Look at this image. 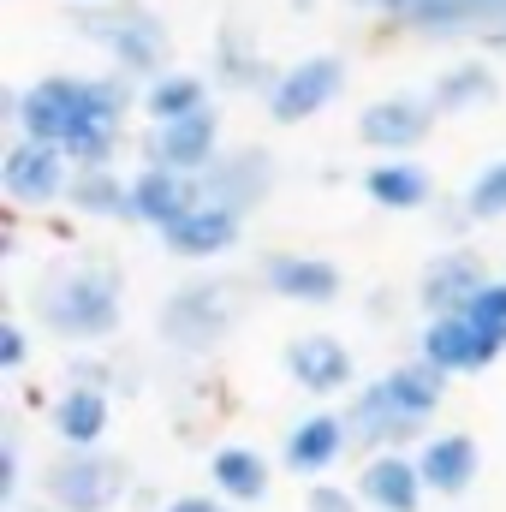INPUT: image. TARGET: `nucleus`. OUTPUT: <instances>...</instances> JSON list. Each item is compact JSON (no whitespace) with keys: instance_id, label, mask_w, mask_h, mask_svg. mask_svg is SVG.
I'll use <instances>...</instances> for the list:
<instances>
[{"instance_id":"4be33fe9","label":"nucleus","mask_w":506,"mask_h":512,"mask_svg":"<svg viewBox=\"0 0 506 512\" xmlns=\"http://www.w3.org/2000/svg\"><path fill=\"white\" fill-rule=\"evenodd\" d=\"M501 96V78L489 60H459V66H441L435 84H429V102L435 114H471V108H489Z\"/></svg>"},{"instance_id":"f3484780","label":"nucleus","mask_w":506,"mask_h":512,"mask_svg":"<svg viewBox=\"0 0 506 512\" xmlns=\"http://www.w3.org/2000/svg\"><path fill=\"white\" fill-rule=\"evenodd\" d=\"M346 447H352L346 411H310V417H298V423L286 429L280 459H286V471H298V477H322V471H334V459H340Z\"/></svg>"},{"instance_id":"dca6fc26","label":"nucleus","mask_w":506,"mask_h":512,"mask_svg":"<svg viewBox=\"0 0 506 512\" xmlns=\"http://www.w3.org/2000/svg\"><path fill=\"white\" fill-rule=\"evenodd\" d=\"M197 203H203L197 179L167 173V167H137V173H131V209H126V221L167 233V227H173L179 215H191Z\"/></svg>"},{"instance_id":"393cba45","label":"nucleus","mask_w":506,"mask_h":512,"mask_svg":"<svg viewBox=\"0 0 506 512\" xmlns=\"http://www.w3.org/2000/svg\"><path fill=\"white\" fill-rule=\"evenodd\" d=\"M381 393L411 417V423H423L429 429V417L441 411V399H447V376L441 370H429L423 358H411V364H399V370H387V376H376Z\"/></svg>"},{"instance_id":"4468645a","label":"nucleus","mask_w":506,"mask_h":512,"mask_svg":"<svg viewBox=\"0 0 506 512\" xmlns=\"http://www.w3.org/2000/svg\"><path fill=\"white\" fill-rule=\"evenodd\" d=\"M286 376L304 387V393H316V399H328V393H346L352 376H358V364H352V346L346 340H334V334H298L292 346H286Z\"/></svg>"},{"instance_id":"f03ea898","label":"nucleus","mask_w":506,"mask_h":512,"mask_svg":"<svg viewBox=\"0 0 506 512\" xmlns=\"http://www.w3.org/2000/svg\"><path fill=\"white\" fill-rule=\"evenodd\" d=\"M72 30L84 36V42H96L108 60H114V72H126V78H143V84H155V78H167L173 66V36H167V24L143 6V0H102V6H84V12H72Z\"/></svg>"},{"instance_id":"5701e85b","label":"nucleus","mask_w":506,"mask_h":512,"mask_svg":"<svg viewBox=\"0 0 506 512\" xmlns=\"http://www.w3.org/2000/svg\"><path fill=\"white\" fill-rule=\"evenodd\" d=\"M203 108H215V102H209V78L191 72V66H173L167 78L143 84V114H149V126H173V120H191V114H203Z\"/></svg>"},{"instance_id":"9d476101","label":"nucleus","mask_w":506,"mask_h":512,"mask_svg":"<svg viewBox=\"0 0 506 512\" xmlns=\"http://www.w3.org/2000/svg\"><path fill=\"white\" fill-rule=\"evenodd\" d=\"M483 286H489V268H483V256H477V251H465V245L435 251L429 262H423V274H417L423 322H435V316H459Z\"/></svg>"},{"instance_id":"1a4fd4ad","label":"nucleus","mask_w":506,"mask_h":512,"mask_svg":"<svg viewBox=\"0 0 506 512\" xmlns=\"http://www.w3.org/2000/svg\"><path fill=\"white\" fill-rule=\"evenodd\" d=\"M340 90H346V60H340V54H310V60H298V66H286V72L274 78L268 114H274L280 126H304V120L322 114Z\"/></svg>"},{"instance_id":"c9c22d12","label":"nucleus","mask_w":506,"mask_h":512,"mask_svg":"<svg viewBox=\"0 0 506 512\" xmlns=\"http://www.w3.org/2000/svg\"><path fill=\"white\" fill-rule=\"evenodd\" d=\"M495 42H506V24H495Z\"/></svg>"},{"instance_id":"e433bc0d","label":"nucleus","mask_w":506,"mask_h":512,"mask_svg":"<svg viewBox=\"0 0 506 512\" xmlns=\"http://www.w3.org/2000/svg\"><path fill=\"white\" fill-rule=\"evenodd\" d=\"M84 6H102V0H84Z\"/></svg>"},{"instance_id":"2f4dec72","label":"nucleus","mask_w":506,"mask_h":512,"mask_svg":"<svg viewBox=\"0 0 506 512\" xmlns=\"http://www.w3.org/2000/svg\"><path fill=\"white\" fill-rule=\"evenodd\" d=\"M18 471H24V447H18V435H6V447H0V501L6 507L18 501Z\"/></svg>"},{"instance_id":"b1692460","label":"nucleus","mask_w":506,"mask_h":512,"mask_svg":"<svg viewBox=\"0 0 506 512\" xmlns=\"http://www.w3.org/2000/svg\"><path fill=\"white\" fill-rule=\"evenodd\" d=\"M364 197L387 209V215H405V209H423L429 197H435V179H429V167H417V161H376L370 173H364Z\"/></svg>"},{"instance_id":"a878e982","label":"nucleus","mask_w":506,"mask_h":512,"mask_svg":"<svg viewBox=\"0 0 506 512\" xmlns=\"http://www.w3.org/2000/svg\"><path fill=\"white\" fill-rule=\"evenodd\" d=\"M209 477H215V489L227 495V501H239V507H251V501H268V483H274V471H268V459L256 453V447H215V459H209Z\"/></svg>"},{"instance_id":"7ed1b4c3","label":"nucleus","mask_w":506,"mask_h":512,"mask_svg":"<svg viewBox=\"0 0 506 512\" xmlns=\"http://www.w3.org/2000/svg\"><path fill=\"white\" fill-rule=\"evenodd\" d=\"M90 114H96V84H90V78H72V72L30 78L24 90L6 96V120L18 126L24 143H54V149H66Z\"/></svg>"},{"instance_id":"c85d7f7f","label":"nucleus","mask_w":506,"mask_h":512,"mask_svg":"<svg viewBox=\"0 0 506 512\" xmlns=\"http://www.w3.org/2000/svg\"><path fill=\"white\" fill-rule=\"evenodd\" d=\"M465 221H501L506 215V155L501 161H489L471 185H465Z\"/></svg>"},{"instance_id":"423d86ee","label":"nucleus","mask_w":506,"mask_h":512,"mask_svg":"<svg viewBox=\"0 0 506 512\" xmlns=\"http://www.w3.org/2000/svg\"><path fill=\"white\" fill-rule=\"evenodd\" d=\"M274 179H280L274 155H268L262 143H239V149H221V155L197 173V191H203V203H215V209L251 215L256 203L274 191Z\"/></svg>"},{"instance_id":"72a5a7b5","label":"nucleus","mask_w":506,"mask_h":512,"mask_svg":"<svg viewBox=\"0 0 506 512\" xmlns=\"http://www.w3.org/2000/svg\"><path fill=\"white\" fill-rule=\"evenodd\" d=\"M161 512H227V501H215V495H179V501H167Z\"/></svg>"},{"instance_id":"ddd939ff","label":"nucleus","mask_w":506,"mask_h":512,"mask_svg":"<svg viewBox=\"0 0 506 512\" xmlns=\"http://www.w3.org/2000/svg\"><path fill=\"white\" fill-rule=\"evenodd\" d=\"M435 102L429 96H381L370 102L364 114H358V137L381 149V155H405V149H417L429 131H435Z\"/></svg>"},{"instance_id":"f257e3e1","label":"nucleus","mask_w":506,"mask_h":512,"mask_svg":"<svg viewBox=\"0 0 506 512\" xmlns=\"http://www.w3.org/2000/svg\"><path fill=\"white\" fill-rule=\"evenodd\" d=\"M120 316H126V286L108 262H78L36 286V322L60 340H108Z\"/></svg>"},{"instance_id":"7c9ffc66","label":"nucleus","mask_w":506,"mask_h":512,"mask_svg":"<svg viewBox=\"0 0 506 512\" xmlns=\"http://www.w3.org/2000/svg\"><path fill=\"white\" fill-rule=\"evenodd\" d=\"M304 512H364V501H358V489H340V483H310Z\"/></svg>"},{"instance_id":"20e7f679","label":"nucleus","mask_w":506,"mask_h":512,"mask_svg":"<svg viewBox=\"0 0 506 512\" xmlns=\"http://www.w3.org/2000/svg\"><path fill=\"white\" fill-rule=\"evenodd\" d=\"M239 322V286L233 280H191L179 292H167L155 328L173 352H215Z\"/></svg>"},{"instance_id":"0eeeda50","label":"nucleus","mask_w":506,"mask_h":512,"mask_svg":"<svg viewBox=\"0 0 506 512\" xmlns=\"http://www.w3.org/2000/svg\"><path fill=\"white\" fill-rule=\"evenodd\" d=\"M72 161H66V149H54V143H12L6 155H0V191L12 197V203H24V209H48V203H60L66 191H72Z\"/></svg>"},{"instance_id":"39448f33","label":"nucleus","mask_w":506,"mask_h":512,"mask_svg":"<svg viewBox=\"0 0 506 512\" xmlns=\"http://www.w3.org/2000/svg\"><path fill=\"white\" fill-rule=\"evenodd\" d=\"M126 459L108 453V447H84V453H60L48 471H42V501L60 512H108L126 501Z\"/></svg>"},{"instance_id":"6e6552de","label":"nucleus","mask_w":506,"mask_h":512,"mask_svg":"<svg viewBox=\"0 0 506 512\" xmlns=\"http://www.w3.org/2000/svg\"><path fill=\"white\" fill-rule=\"evenodd\" d=\"M143 167H167V173H185L197 179L215 155H221V108H203L191 120H173V126H149L137 143Z\"/></svg>"},{"instance_id":"bb28decb","label":"nucleus","mask_w":506,"mask_h":512,"mask_svg":"<svg viewBox=\"0 0 506 512\" xmlns=\"http://www.w3.org/2000/svg\"><path fill=\"white\" fill-rule=\"evenodd\" d=\"M66 203H72L78 215H90V221H126L131 179H120V167H84V173H72Z\"/></svg>"},{"instance_id":"f8f14e48","label":"nucleus","mask_w":506,"mask_h":512,"mask_svg":"<svg viewBox=\"0 0 506 512\" xmlns=\"http://www.w3.org/2000/svg\"><path fill=\"white\" fill-rule=\"evenodd\" d=\"M256 280H262L274 298H286V304H310V310L334 304L340 286H346V274H340L328 256H310V251H268L262 262H256Z\"/></svg>"},{"instance_id":"6ab92c4d","label":"nucleus","mask_w":506,"mask_h":512,"mask_svg":"<svg viewBox=\"0 0 506 512\" xmlns=\"http://www.w3.org/2000/svg\"><path fill=\"white\" fill-rule=\"evenodd\" d=\"M423 471L411 453H370L358 471V501L376 512H417L423 507Z\"/></svg>"},{"instance_id":"c756f323","label":"nucleus","mask_w":506,"mask_h":512,"mask_svg":"<svg viewBox=\"0 0 506 512\" xmlns=\"http://www.w3.org/2000/svg\"><path fill=\"white\" fill-rule=\"evenodd\" d=\"M459 316H465L471 328H483L489 340H501V346H506V280H489V286L459 310Z\"/></svg>"},{"instance_id":"412c9836","label":"nucleus","mask_w":506,"mask_h":512,"mask_svg":"<svg viewBox=\"0 0 506 512\" xmlns=\"http://www.w3.org/2000/svg\"><path fill=\"white\" fill-rule=\"evenodd\" d=\"M108 423H114V393H102V387H66V393L48 405V429H54L72 453L102 447Z\"/></svg>"},{"instance_id":"2eb2a0df","label":"nucleus","mask_w":506,"mask_h":512,"mask_svg":"<svg viewBox=\"0 0 506 512\" xmlns=\"http://www.w3.org/2000/svg\"><path fill=\"white\" fill-rule=\"evenodd\" d=\"M346 429H352L358 447H376V453H399V447H423V441H429L423 423H411V417L381 393V382L358 387V399L346 405Z\"/></svg>"},{"instance_id":"473e14b6","label":"nucleus","mask_w":506,"mask_h":512,"mask_svg":"<svg viewBox=\"0 0 506 512\" xmlns=\"http://www.w3.org/2000/svg\"><path fill=\"white\" fill-rule=\"evenodd\" d=\"M24 358H30L24 322H6V328H0V370H24Z\"/></svg>"},{"instance_id":"aec40b11","label":"nucleus","mask_w":506,"mask_h":512,"mask_svg":"<svg viewBox=\"0 0 506 512\" xmlns=\"http://www.w3.org/2000/svg\"><path fill=\"white\" fill-rule=\"evenodd\" d=\"M417 471H423V489L429 495H441V501H459L471 483H477V471H483V453H477V441L471 435H429L423 447H417Z\"/></svg>"},{"instance_id":"f704fd0d","label":"nucleus","mask_w":506,"mask_h":512,"mask_svg":"<svg viewBox=\"0 0 506 512\" xmlns=\"http://www.w3.org/2000/svg\"><path fill=\"white\" fill-rule=\"evenodd\" d=\"M286 6H292V12H310V6H316V0H286Z\"/></svg>"},{"instance_id":"9b49d317","label":"nucleus","mask_w":506,"mask_h":512,"mask_svg":"<svg viewBox=\"0 0 506 512\" xmlns=\"http://www.w3.org/2000/svg\"><path fill=\"white\" fill-rule=\"evenodd\" d=\"M501 352H506L501 340H489V334L471 328L465 316H435V322H423V340H417V358H423L429 370H441L447 382H453V376L489 370Z\"/></svg>"},{"instance_id":"cd10ccee","label":"nucleus","mask_w":506,"mask_h":512,"mask_svg":"<svg viewBox=\"0 0 506 512\" xmlns=\"http://www.w3.org/2000/svg\"><path fill=\"white\" fill-rule=\"evenodd\" d=\"M215 78H221L227 90H262V96H268L280 72H268V60L256 54L251 42H239V18H227V24H221V72H215Z\"/></svg>"},{"instance_id":"a211bd4d","label":"nucleus","mask_w":506,"mask_h":512,"mask_svg":"<svg viewBox=\"0 0 506 512\" xmlns=\"http://www.w3.org/2000/svg\"><path fill=\"white\" fill-rule=\"evenodd\" d=\"M239 233H245V215L215 209V203H197L191 215H179V221L161 233V245L173 256H185V262H215V256H227L239 245Z\"/></svg>"}]
</instances>
